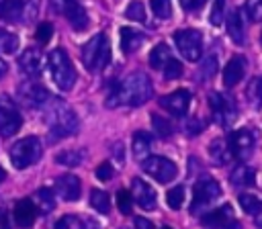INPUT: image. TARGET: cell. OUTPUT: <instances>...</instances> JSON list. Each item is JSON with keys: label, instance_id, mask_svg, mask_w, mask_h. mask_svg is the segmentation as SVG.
Returning <instances> with one entry per match:
<instances>
[{"label": "cell", "instance_id": "cell-1", "mask_svg": "<svg viewBox=\"0 0 262 229\" xmlns=\"http://www.w3.org/2000/svg\"><path fill=\"white\" fill-rule=\"evenodd\" d=\"M151 92H154L151 80L143 72H133L108 92L106 106L108 108H115V106H121V104L139 106V104H143L151 98Z\"/></svg>", "mask_w": 262, "mask_h": 229}, {"label": "cell", "instance_id": "cell-2", "mask_svg": "<svg viewBox=\"0 0 262 229\" xmlns=\"http://www.w3.org/2000/svg\"><path fill=\"white\" fill-rule=\"evenodd\" d=\"M45 121H47L49 135H51L53 141H55V139H63V137L76 135V133H78V127H80L76 112H74L70 106L61 104V102L51 104V108L47 110Z\"/></svg>", "mask_w": 262, "mask_h": 229}, {"label": "cell", "instance_id": "cell-3", "mask_svg": "<svg viewBox=\"0 0 262 229\" xmlns=\"http://www.w3.org/2000/svg\"><path fill=\"white\" fill-rule=\"evenodd\" d=\"M80 57H82V63L86 65L88 72H98L104 65H108V61H111V43H108V37L104 33L94 35L80 49Z\"/></svg>", "mask_w": 262, "mask_h": 229}, {"label": "cell", "instance_id": "cell-4", "mask_svg": "<svg viewBox=\"0 0 262 229\" xmlns=\"http://www.w3.org/2000/svg\"><path fill=\"white\" fill-rule=\"evenodd\" d=\"M47 65H49V74H51V78H53V82H55V86H57L59 90L68 92V90L74 88L76 70H74V65H72L70 55H68L61 47H57V49H53V51L49 53Z\"/></svg>", "mask_w": 262, "mask_h": 229}, {"label": "cell", "instance_id": "cell-5", "mask_svg": "<svg viewBox=\"0 0 262 229\" xmlns=\"http://www.w3.org/2000/svg\"><path fill=\"white\" fill-rule=\"evenodd\" d=\"M8 155H10V162H12V166L16 170H25V168L33 166L35 162H39V157H41V141L35 135L23 137L16 143H12Z\"/></svg>", "mask_w": 262, "mask_h": 229}, {"label": "cell", "instance_id": "cell-6", "mask_svg": "<svg viewBox=\"0 0 262 229\" xmlns=\"http://www.w3.org/2000/svg\"><path fill=\"white\" fill-rule=\"evenodd\" d=\"M221 196V186L217 180L213 178H201L194 188H192V202H190V213L199 215L205 209H209L215 200H219Z\"/></svg>", "mask_w": 262, "mask_h": 229}, {"label": "cell", "instance_id": "cell-7", "mask_svg": "<svg viewBox=\"0 0 262 229\" xmlns=\"http://www.w3.org/2000/svg\"><path fill=\"white\" fill-rule=\"evenodd\" d=\"M174 43L186 61H196L203 53V35L196 29H182L174 33Z\"/></svg>", "mask_w": 262, "mask_h": 229}, {"label": "cell", "instance_id": "cell-8", "mask_svg": "<svg viewBox=\"0 0 262 229\" xmlns=\"http://www.w3.org/2000/svg\"><path fill=\"white\" fill-rule=\"evenodd\" d=\"M141 170H143L149 178L158 180L160 184L172 182V180L176 178V174H178L176 164H174L172 159L164 157V155H149V157H145V159L141 162Z\"/></svg>", "mask_w": 262, "mask_h": 229}, {"label": "cell", "instance_id": "cell-9", "mask_svg": "<svg viewBox=\"0 0 262 229\" xmlns=\"http://www.w3.org/2000/svg\"><path fill=\"white\" fill-rule=\"evenodd\" d=\"M209 106L213 112V121L219 127H229L237 119V106L231 96H225L221 92L209 94Z\"/></svg>", "mask_w": 262, "mask_h": 229}, {"label": "cell", "instance_id": "cell-10", "mask_svg": "<svg viewBox=\"0 0 262 229\" xmlns=\"http://www.w3.org/2000/svg\"><path fill=\"white\" fill-rule=\"evenodd\" d=\"M254 147H256V139L250 129H237L229 135V149L235 159L239 162L248 159L254 153Z\"/></svg>", "mask_w": 262, "mask_h": 229}, {"label": "cell", "instance_id": "cell-11", "mask_svg": "<svg viewBox=\"0 0 262 229\" xmlns=\"http://www.w3.org/2000/svg\"><path fill=\"white\" fill-rule=\"evenodd\" d=\"M160 106L164 110H168L170 114L174 117H184L188 112V106H190V92L186 88H178L174 92H170L168 96L160 98Z\"/></svg>", "mask_w": 262, "mask_h": 229}, {"label": "cell", "instance_id": "cell-12", "mask_svg": "<svg viewBox=\"0 0 262 229\" xmlns=\"http://www.w3.org/2000/svg\"><path fill=\"white\" fill-rule=\"evenodd\" d=\"M18 98L31 106V108H37V106H43L51 100V94L47 88H43L41 84L37 82H25L23 86H18Z\"/></svg>", "mask_w": 262, "mask_h": 229}, {"label": "cell", "instance_id": "cell-13", "mask_svg": "<svg viewBox=\"0 0 262 229\" xmlns=\"http://www.w3.org/2000/svg\"><path fill=\"white\" fill-rule=\"evenodd\" d=\"M23 127L20 112L6 100L0 102V137H12Z\"/></svg>", "mask_w": 262, "mask_h": 229}, {"label": "cell", "instance_id": "cell-14", "mask_svg": "<svg viewBox=\"0 0 262 229\" xmlns=\"http://www.w3.org/2000/svg\"><path fill=\"white\" fill-rule=\"evenodd\" d=\"M80 190H82L80 178L74 176V174H63V176H59L55 180V192L66 202H76L80 198Z\"/></svg>", "mask_w": 262, "mask_h": 229}, {"label": "cell", "instance_id": "cell-15", "mask_svg": "<svg viewBox=\"0 0 262 229\" xmlns=\"http://www.w3.org/2000/svg\"><path fill=\"white\" fill-rule=\"evenodd\" d=\"M131 196L145 211L156 207V190L145 180H141V178H133L131 180Z\"/></svg>", "mask_w": 262, "mask_h": 229}, {"label": "cell", "instance_id": "cell-16", "mask_svg": "<svg viewBox=\"0 0 262 229\" xmlns=\"http://www.w3.org/2000/svg\"><path fill=\"white\" fill-rule=\"evenodd\" d=\"M18 67H20V72L25 76L37 78L41 74V70H43V55H41V51L35 49V47L25 49L20 53V57H18Z\"/></svg>", "mask_w": 262, "mask_h": 229}, {"label": "cell", "instance_id": "cell-17", "mask_svg": "<svg viewBox=\"0 0 262 229\" xmlns=\"http://www.w3.org/2000/svg\"><path fill=\"white\" fill-rule=\"evenodd\" d=\"M246 67H248L246 57H244V55H233V57L227 61L225 70H223V84H225L227 88L239 84L242 78H244V74H246Z\"/></svg>", "mask_w": 262, "mask_h": 229}, {"label": "cell", "instance_id": "cell-18", "mask_svg": "<svg viewBox=\"0 0 262 229\" xmlns=\"http://www.w3.org/2000/svg\"><path fill=\"white\" fill-rule=\"evenodd\" d=\"M231 219H233V209H231V204H221L219 209H213V211H209L207 215H203L201 223H203L205 227H209V229H219V227L229 225Z\"/></svg>", "mask_w": 262, "mask_h": 229}, {"label": "cell", "instance_id": "cell-19", "mask_svg": "<svg viewBox=\"0 0 262 229\" xmlns=\"http://www.w3.org/2000/svg\"><path fill=\"white\" fill-rule=\"evenodd\" d=\"M37 207H35V202L31 200V198H20L16 204H14V221H16V225L18 227H31L33 223H35V219H37Z\"/></svg>", "mask_w": 262, "mask_h": 229}, {"label": "cell", "instance_id": "cell-20", "mask_svg": "<svg viewBox=\"0 0 262 229\" xmlns=\"http://www.w3.org/2000/svg\"><path fill=\"white\" fill-rule=\"evenodd\" d=\"M227 33H229V37H231V41L235 45H244V41H246V27H244V18H242L237 8L229 10V14H227Z\"/></svg>", "mask_w": 262, "mask_h": 229}, {"label": "cell", "instance_id": "cell-21", "mask_svg": "<svg viewBox=\"0 0 262 229\" xmlns=\"http://www.w3.org/2000/svg\"><path fill=\"white\" fill-rule=\"evenodd\" d=\"M151 143H154V139H151V135H149V133H145V131H137V133L133 135V143H131L133 157H135V159H139V162H143L145 157H149Z\"/></svg>", "mask_w": 262, "mask_h": 229}, {"label": "cell", "instance_id": "cell-22", "mask_svg": "<svg viewBox=\"0 0 262 229\" xmlns=\"http://www.w3.org/2000/svg\"><path fill=\"white\" fill-rule=\"evenodd\" d=\"M209 157L213 159L215 166H225L229 164V159L233 157L231 155V149H229V143L225 139H213L209 143Z\"/></svg>", "mask_w": 262, "mask_h": 229}, {"label": "cell", "instance_id": "cell-23", "mask_svg": "<svg viewBox=\"0 0 262 229\" xmlns=\"http://www.w3.org/2000/svg\"><path fill=\"white\" fill-rule=\"evenodd\" d=\"M145 41V35L141 31H135V29H129V27H123L121 29V49L125 53H133L137 51Z\"/></svg>", "mask_w": 262, "mask_h": 229}, {"label": "cell", "instance_id": "cell-24", "mask_svg": "<svg viewBox=\"0 0 262 229\" xmlns=\"http://www.w3.org/2000/svg\"><path fill=\"white\" fill-rule=\"evenodd\" d=\"M229 180H231V184L237 186V188H248V186L254 184L256 172H254V168H250V166H246V164H239V166H235V168L231 170Z\"/></svg>", "mask_w": 262, "mask_h": 229}, {"label": "cell", "instance_id": "cell-25", "mask_svg": "<svg viewBox=\"0 0 262 229\" xmlns=\"http://www.w3.org/2000/svg\"><path fill=\"white\" fill-rule=\"evenodd\" d=\"M172 59H174V55H172V51L168 49L166 43H158L149 53V65L154 70H164Z\"/></svg>", "mask_w": 262, "mask_h": 229}, {"label": "cell", "instance_id": "cell-26", "mask_svg": "<svg viewBox=\"0 0 262 229\" xmlns=\"http://www.w3.org/2000/svg\"><path fill=\"white\" fill-rule=\"evenodd\" d=\"M23 2L25 0H0V18L4 22H16L23 16Z\"/></svg>", "mask_w": 262, "mask_h": 229}, {"label": "cell", "instance_id": "cell-27", "mask_svg": "<svg viewBox=\"0 0 262 229\" xmlns=\"http://www.w3.org/2000/svg\"><path fill=\"white\" fill-rule=\"evenodd\" d=\"M86 159V151L84 149H63L55 155V164L66 166V168H76L82 166V162Z\"/></svg>", "mask_w": 262, "mask_h": 229}, {"label": "cell", "instance_id": "cell-28", "mask_svg": "<svg viewBox=\"0 0 262 229\" xmlns=\"http://www.w3.org/2000/svg\"><path fill=\"white\" fill-rule=\"evenodd\" d=\"M246 98L254 108H262V78L256 76L246 86Z\"/></svg>", "mask_w": 262, "mask_h": 229}, {"label": "cell", "instance_id": "cell-29", "mask_svg": "<svg viewBox=\"0 0 262 229\" xmlns=\"http://www.w3.org/2000/svg\"><path fill=\"white\" fill-rule=\"evenodd\" d=\"M35 200H37V211H41L43 215H47L55 209V196L49 188H39L35 192Z\"/></svg>", "mask_w": 262, "mask_h": 229}, {"label": "cell", "instance_id": "cell-30", "mask_svg": "<svg viewBox=\"0 0 262 229\" xmlns=\"http://www.w3.org/2000/svg\"><path fill=\"white\" fill-rule=\"evenodd\" d=\"M90 207L94 211H98L100 215H106L111 211V198H108V194L104 190H98V188L90 190Z\"/></svg>", "mask_w": 262, "mask_h": 229}, {"label": "cell", "instance_id": "cell-31", "mask_svg": "<svg viewBox=\"0 0 262 229\" xmlns=\"http://www.w3.org/2000/svg\"><path fill=\"white\" fill-rule=\"evenodd\" d=\"M151 125H154V131L160 135V137H172V133H174V127H172V123L164 117V114H158V112H154L151 114Z\"/></svg>", "mask_w": 262, "mask_h": 229}, {"label": "cell", "instance_id": "cell-32", "mask_svg": "<svg viewBox=\"0 0 262 229\" xmlns=\"http://www.w3.org/2000/svg\"><path fill=\"white\" fill-rule=\"evenodd\" d=\"M66 18L70 20V25H72L76 31H84V29L88 27V14H86V10H84L82 4H78Z\"/></svg>", "mask_w": 262, "mask_h": 229}, {"label": "cell", "instance_id": "cell-33", "mask_svg": "<svg viewBox=\"0 0 262 229\" xmlns=\"http://www.w3.org/2000/svg\"><path fill=\"white\" fill-rule=\"evenodd\" d=\"M18 49V37L0 29V53H14Z\"/></svg>", "mask_w": 262, "mask_h": 229}, {"label": "cell", "instance_id": "cell-34", "mask_svg": "<svg viewBox=\"0 0 262 229\" xmlns=\"http://www.w3.org/2000/svg\"><path fill=\"white\" fill-rule=\"evenodd\" d=\"M237 202H239V207H242L248 215H256V213L260 211V207H262V202H260L254 194H246V192L237 196Z\"/></svg>", "mask_w": 262, "mask_h": 229}, {"label": "cell", "instance_id": "cell-35", "mask_svg": "<svg viewBox=\"0 0 262 229\" xmlns=\"http://www.w3.org/2000/svg\"><path fill=\"white\" fill-rule=\"evenodd\" d=\"M149 6H151V12L158 18H162V20H166V18L172 16V4H170V0H149Z\"/></svg>", "mask_w": 262, "mask_h": 229}, {"label": "cell", "instance_id": "cell-36", "mask_svg": "<svg viewBox=\"0 0 262 229\" xmlns=\"http://www.w3.org/2000/svg\"><path fill=\"white\" fill-rule=\"evenodd\" d=\"M125 16H127L129 20H135V22H143V20H145V8H143V4H141L139 0H133L131 4H127Z\"/></svg>", "mask_w": 262, "mask_h": 229}, {"label": "cell", "instance_id": "cell-37", "mask_svg": "<svg viewBox=\"0 0 262 229\" xmlns=\"http://www.w3.org/2000/svg\"><path fill=\"white\" fill-rule=\"evenodd\" d=\"M215 72H217V57H215V55H209V57L201 63V67H199V78H201L203 82H207V80H211V78L215 76Z\"/></svg>", "mask_w": 262, "mask_h": 229}, {"label": "cell", "instance_id": "cell-38", "mask_svg": "<svg viewBox=\"0 0 262 229\" xmlns=\"http://www.w3.org/2000/svg\"><path fill=\"white\" fill-rule=\"evenodd\" d=\"M166 202H168L170 209L178 211V209L182 207V202H184V188H182V186H174V188H170L168 194H166Z\"/></svg>", "mask_w": 262, "mask_h": 229}, {"label": "cell", "instance_id": "cell-39", "mask_svg": "<svg viewBox=\"0 0 262 229\" xmlns=\"http://www.w3.org/2000/svg\"><path fill=\"white\" fill-rule=\"evenodd\" d=\"M55 229H84V221L78 219L76 215H63L57 219Z\"/></svg>", "mask_w": 262, "mask_h": 229}, {"label": "cell", "instance_id": "cell-40", "mask_svg": "<svg viewBox=\"0 0 262 229\" xmlns=\"http://www.w3.org/2000/svg\"><path fill=\"white\" fill-rule=\"evenodd\" d=\"M223 16H225V0H213V8H211V14H209V22L213 27L221 25L223 22Z\"/></svg>", "mask_w": 262, "mask_h": 229}, {"label": "cell", "instance_id": "cell-41", "mask_svg": "<svg viewBox=\"0 0 262 229\" xmlns=\"http://www.w3.org/2000/svg\"><path fill=\"white\" fill-rule=\"evenodd\" d=\"M49 4H51V8H53V12L68 16L80 2H78V0H49Z\"/></svg>", "mask_w": 262, "mask_h": 229}, {"label": "cell", "instance_id": "cell-42", "mask_svg": "<svg viewBox=\"0 0 262 229\" xmlns=\"http://www.w3.org/2000/svg\"><path fill=\"white\" fill-rule=\"evenodd\" d=\"M244 12H246L248 18L254 20V22L262 20V0H246Z\"/></svg>", "mask_w": 262, "mask_h": 229}, {"label": "cell", "instance_id": "cell-43", "mask_svg": "<svg viewBox=\"0 0 262 229\" xmlns=\"http://www.w3.org/2000/svg\"><path fill=\"white\" fill-rule=\"evenodd\" d=\"M131 204H133V196L129 190H119L117 194V207L123 215H131Z\"/></svg>", "mask_w": 262, "mask_h": 229}, {"label": "cell", "instance_id": "cell-44", "mask_svg": "<svg viewBox=\"0 0 262 229\" xmlns=\"http://www.w3.org/2000/svg\"><path fill=\"white\" fill-rule=\"evenodd\" d=\"M39 4H41V0H25L23 2V20L25 22L35 20V16L39 12Z\"/></svg>", "mask_w": 262, "mask_h": 229}, {"label": "cell", "instance_id": "cell-45", "mask_svg": "<svg viewBox=\"0 0 262 229\" xmlns=\"http://www.w3.org/2000/svg\"><path fill=\"white\" fill-rule=\"evenodd\" d=\"M51 37H53V25H51V22H41V25L37 27V31H35V39H37L41 45H45V43H49Z\"/></svg>", "mask_w": 262, "mask_h": 229}, {"label": "cell", "instance_id": "cell-46", "mask_svg": "<svg viewBox=\"0 0 262 229\" xmlns=\"http://www.w3.org/2000/svg\"><path fill=\"white\" fill-rule=\"evenodd\" d=\"M162 72H164V78L174 80V78H180V76H182V65H180V61L172 59V61H170Z\"/></svg>", "mask_w": 262, "mask_h": 229}, {"label": "cell", "instance_id": "cell-47", "mask_svg": "<svg viewBox=\"0 0 262 229\" xmlns=\"http://www.w3.org/2000/svg\"><path fill=\"white\" fill-rule=\"evenodd\" d=\"M94 174H96V178H98L100 182H108V180L113 178V166H111L108 162H104V164H100V166L94 170Z\"/></svg>", "mask_w": 262, "mask_h": 229}, {"label": "cell", "instance_id": "cell-48", "mask_svg": "<svg viewBox=\"0 0 262 229\" xmlns=\"http://www.w3.org/2000/svg\"><path fill=\"white\" fill-rule=\"evenodd\" d=\"M205 2H207V0H180V4H182L186 10H199V8H203Z\"/></svg>", "mask_w": 262, "mask_h": 229}, {"label": "cell", "instance_id": "cell-49", "mask_svg": "<svg viewBox=\"0 0 262 229\" xmlns=\"http://www.w3.org/2000/svg\"><path fill=\"white\" fill-rule=\"evenodd\" d=\"M186 131H188V135H190V137H192V135H199V133L203 131V123H201V121H196V119H192V121L188 123Z\"/></svg>", "mask_w": 262, "mask_h": 229}, {"label": "cell", "instance_id": "cell-50", "mask_svg": "<svg viewBox=\"0 0 262 229\" xmlns=\"http://www.w3.org/2000/svg\"><path fill=\"white\" fill-rule=\"evenodd\" d=\"M135 229H154V223L145 217H135Z\"/></svg>", "mask_w": 262, "mask_h": 229}, {"label": "cell", "instance_id": "cell-51", "mask_svg": "<svg viewBox=\"0 0 262 229\" xmlns=\"http://www.w3.org/2000/svg\"><path fill=\"white\" fill-rule=\"evenodd\" d=\"M0 229H12L10 225V219H8V213L0 209Z\"/></svg>", "mask_w": 262, "mask_h": 229}, {"label": "cell", "instance_id": "cell-52", "mask_svg": "<svg viewBox=\"0 0 262 229\" xmlns=\"http://www.w3.org/2000/svg\"><path fill=\"white\" fill-rule=\"evenodd\" d=\"M254 223H256L258 229H262V207H260V211L254 215Z\"/></svg>", "mask_w": 262, "mask_h": 229}, {"label": "cell", "instance_id": "cell-53", "mask_svg": "<svg viewBox=\"0 0 262 229\" xmlns=\"http://www.w3.org/2000/svg\"><path fill=\"white\" fill-rule=\"evenodd\" d=\"M84 229H100V227H98V225H96L94 221H90V219H86V221H84Z\"/></svg>", "mask_w": 262, "mask_h": 229}, {"label": "cell", "instance_id": "cell-54", "mask_svg": "<svg viewBox=\"0 0 262 229\" xmlns=\"http://www.w3.org/2000/svg\"><path fill=\"white\" fill-rule=\"evenodd\" d=\"M6 70H8V65H6V61H4L2 57H0V78H2L4 74H6Z\"/></svg>", "mask_w": 262, "mask_h": 229}, {"label": "cell", "instance_id": "cell-55", "mask_svg": "<svg viewBox=\"0 0 262 229\" xmlns=\"http://www.w3.org/2000/svg\"><path fill=\"white\" fill-rule=\"evenodd\" d=\"M219 229H239V223L231 221V227H229V225H225V227H219Z\"/></svg>", "mask_w": 262, "mask_h": 229}, {"label": "cell", "instance_id": "cell-56", "mask_svg": "<svg viewBox=\"0 0 262 229\" xmlns=\"http://www.w3.org/2000/svg\"><path fill=\"white\" fill-rule=\"evenodd\" d=\"M4 180H6V170H4L2 166H0V184H2Z\"/></svg>", "mask_w": 262, "mask_h": 229}, {"label": "cell", "instance_id": "cell-57", "mask_svg": "<svg viewBox=\"0 0 262 229\" xmlns=\"http://www.w3.org/2000/svg\"><path fill=\"white\" fill-rule=\"evenodd\" d=\"M162 229H172V227H168V225H166V227H162Z\"/></svg>", "mask_w": 262, "mask_h": 229}, {"label": "cell", "instance_id": "cell-58", "mask_svg": "<svg viewBox=\"0 0 262 229\" xmlns=\"http://www.w3.org/2000/svg\"><path fill=\"white\" fill-rule=\"evenodd\" d=\"M121 229H131V227H121Z\"/></svg>", "mask_w": 262, "mask_h": 229}]
</instances>
